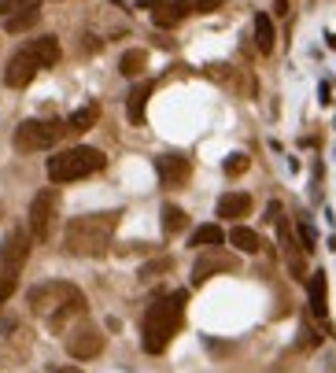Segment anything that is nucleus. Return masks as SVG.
<instances>
[{
  "mask_svg": "<svg viewBox=\"0 0 336 373\" xmlns=\"http://www.w3.org/2000/svg\"><path fill=\"white\" fill-rule=\"evenodd\" d=\"M26 303H30V311L41 314L52 329H63L71 318L85 314V295L78 292L71 281H45V285L30 288Z\"/></svg>",
  "mask_w": 336,
  "mask_h": 373,
  "instance_id": "f257e3e1",
  "label": "nucleus"
},
{
  "mask_svg": "<svg viewBox=\"0 0 336 373\" xmlns=\"http://www.w3.org/2000/svg\"><path fill=\"white\" fill-rule=\"evenodd\" d=\"M185 303H189V292L177 288L170 295H163V300H155L145 314V351L148 355H163L170 340L177 337L181 321H185Z\"/></svg>",
  "mask_w": 336,
  "mask_h": 373,
  "instance_id": "f03ea898",
  "label": "nucleus"
},
{
  "mask_svg": "<svg viewBox=\"0 0 336 373\" xmlns=\"http://www.w3.org/2000/svg\"><path fill=\"white\" fill-rule=\"evenodd\" d=\"M119 211H100V214H78L67 222L63 248L71 255H103L111 248V237L119 229Z\"/></svg>",
  "mask_w": 336,
  "mask_h": 373,
  "instance_id": "7ed1b4c3",
  "label": "nucleus"
},
{
  "mask_svg": "<svg viewBox=\"0 0 336 373\" xmlns=\"http://www.w3.org/2000/svg\"><path fill=\"white\" fill-rule=\"evenodd\" d=\"M103 166H108V156H103L100 148L78 145V148H67V152L48 159V177L56 185H67V182H82V177L103 170Z\"/></svg>",
  "mask_w": 336,
  "mask_h": 373,
  "instance_id": "20e7f679",
  "label": "nucleus"
},
{
  "mask_svg": "<svg viewBox=\"0 0 336 373\" xmlns=\"http://www.w3.org/2000/svg\"><path fill=\"white\" fill-rule=\"evenodd\" d=\"M63 133H67V122H59V119H26L15 130V152H26V156L30 152H45Z\"/></svg>",
  "mask_w": 336,
  "mask_h": 373,
  "instance_id": "39448f33",
  "label": "nucleus"
},
{
  "mask_svg": "<svg viewBox=\"0 0 336 373\" xmlns=\"http://www.w3.org/2000/svg\"><path fill=\"white\" fill-rule=\"evenodd\" d=\"M56 207H59V192L56 189H41L30 200V237L34 240H48L52 222H56Z\"/></svg>",
  "mask_w": 336,
  "mask_h": 373,
  "instance_id": "423d86ee",
  "label": "nucleus"
},
{
  "mask_svg": "<svg viewBox=\"0 0 336 373\" xmlns=\"http://www.w3.org/2000/svg\"><path fill=\"white\" fill-rule=\"evenodd\" d=\"M30 244H34V237L26 233L22 226H15L4 237V244H0V266H4L8 274H19V270L26 266V259H30Z\"/></svg>",
  "mask_w": 336,
  "mask_h": 373,
  "instance_id": "0eeeda50",
  "label": "nucleus"
},
{
  "mask_svg": "<svg viewBox=\"0 0 336 373\" xmlns=\"http://www.w3.org/2000/svg\"><path fill=\"white\" fill-rule=\"evenodd\" d=\"M41 71V63H37L34 56H30V48H22V52H15L8 59V67H4V82L11 85V89H26L34 82V74Z\"/></svg>",
  "mask_w": 336,
  "mask_h": 373,
  "instance_id": "6e6552de",
  "label": "nucleus"
},
{
  "mask_svg": "<svg viewBox=\"0 0 336 373\" xmlns=\"http://www.w3.org/2000/svg\"><path fill=\"white\" fill-rule=\"evenodd\" d=\"M222 270H237V259L226 251H218V248H207L196 266H192V285H203L207 277H214V274H222Z\"/></svg>",
  "mask_w": 336,
  "mask_h": 373,
  "instance_id": "1a4fd4ad",
  "label": "nucleus"
},
{
  "mask_svg": "<svg viewBox=\"0 0 336 373\" xmlns=\"http://www.w3.org/2000/svg\"><path fill=\"white\" fill-rule=\"evenodd\" d=\"M155 170H159V182L166 185V189H177V185H185L189 182V174H192V163L185 159V156H159L155 159Z\"/></svg>",
  "mask_w": 336,
  "mask_h": 373,
  "instance_id": "9d476101",
  "label": "nucleus"
},
{
  "mask_svg": "<svg viewBox=\"0 0 336 373\" xmlns=\"http://www.w3.org/2000/svg\"><path fill=\"white\" fill-rule=\"evenodd\" d=\"M67 351H71V358H96L103 351V332L93 329V326L71 332V337H67Z\"/></svg>",
  "mask_w": 336,
  "mask_h": 373,
  "instance_id": "9b49d317",
  "label": "nucleus"
},
{
  "mask_svg": "<svg viewBox=\"0 0 336 373\" xmlns=\"http://www.w3.org/2000/svg\"><path fill=\"white\" fill-rule=\"evenodd\" d=\"M307 300H310V314L314 318H326L329 311V281H326V270H314L307 277Z\"/></svg>",
  "mask_w": 336,
  "mask_h": 373,
  "instance_id": "f8f14e48",
  "label": "nucleus"
},
{
  "mask_svg": "<svg viewBox=\"0 0 336 373\" xmlns=\"http://www.w3.org/2000/svg\"><path fill=\"white\" fill-rule=\"evenodd\" d=\"M152 89H155L152 82H137L133 93H129V100H126V115H129V122H133V126L145 122V104H148Z\"/></svg>",
  "mask_w": 336,
  "mask_h": 373,
  "instance_id": "ddd939ff",
  "label": "nucleus"
},
{
  "mask_svg": "<svg viewBox=\"0 0 336 373\" xmlns=\"http://www.w3.org/2000/svg\"><path fill=\"white\" fill-rule=\"evenodd\" d=\"M26 48H30V56L41 63V67H56V63H59V41H56V37H48V34L37 37V41H30Z\"/></svg>",
  "mask_w": 336,
  "mask_h": 373,
  "instance_id": "4468645a",
  "label": "nucleus"
},
{
  "mask_svg": "<svg viewBox=\"0 0 336 373\" xmlns=\"http://www.w3.org/2000/svg\"><path fill=\"white\" fill-rule=\"evenodd\" d=\"M251 211V196L248 192H226L218 200V218H244Z\"/></svg>",
  "mask_w": 336,
  "mask_h": 373,
  "instance_id": "2eb2a0df",
  "label": "nucleus"
},
{
  "mask_svg": "<svg viewBox=\"0 0 336 373\" xmlns=\"http://www.w3.org/2000/svg\"><path fill=\"white\" fill-rule=\"evenodd\" d=\"M229 244H233L237 251H244V255L263 251V240H258V233H255V229H248V226H233V229H229Z\"/></svg>",
  "mask_w": 336,
  "mask_h": 373,
  "instance_id": "dca6fc26",
  "label": "nucleus"
},
{
  "mask_svg": "<svg viewBox=\"0 0 336 373\" xmlns=\"http://www.w3.org/2000/svg\"><path fill=\"white\" fill-rule=\"evenodd\" d=\"M274 41H277V37H274V22H270L266 11H258V15H255V48L263 56H270V52H274Z\"/></svg>",
  "mask_w": 336,
  "mask_h": 373,
  "instance_id": "f3484780",
  "label": "nucleus"
},
{
  "mask_svg": "<svg viewBox=\"0 0 336 373\" xmlns=\"http://www.w3.org/2000/svg\"><path fill=\"white\" fill-rule=\"evenodd\" d=\"M100 119V104H85V108H78L71 119H67V133H85V130H93Z\"/></svg>",
  "mask_w": 336,
  "mask_h": 373,
  "instance_id": "a211bd4d",
  "label": "nucleus"
},
{
  "mask_svg": "<svg viewBox=\"0 0 336 373\" xmlns=\"http://www.w3.org/2000/svg\"><path fill=\"white\" fill-rule=\"evenodd\" d=\"M226 0H174V8H177V15L185 19V15H211V11H218Z\"/></svg>",
  "mask_w": 336,
  "mask_h": 373,
  "instance_id": "6ab92c4d",
  "label": "nucleus"
},
{
  "mask_svg": "<svg viewBox=\"0 0 336 373\" xmlns=\"http://www.w3.org/2000/svg\"><path fill=\"white\" fill-rule=\"evenodd\" d=\"M37 19H41V4H37V8H26V11H19V15H8L4 30H8V34H22V30L37 27Z\"/></svg>",
  "mask_w": 336,
  "mask_h": 373,
  "instance_id": "aec40b11",
  "label": "nucleus"
},
{
  "mask_svg": "<svg viewBox=\"0 0 336 373\" xmlns=\"http://www.w3.org/2000/svg\"><path fill=\"white\" fill-rule=\"evenodd\" d=\"M145 67H148V52H145V48H129V52L119 59V71L126 74V78H137Z\"/></svg>",
  "mask_w": 336,
  "mask_h": 373,
  "instance_id": "412c9836",
  "label": "nucleus"
},
{
  "mask_svg": "<svg viewBox=\"0 0 336 373\" xmlns=\"http://www.w3.org/2000/svg\"><path fill=\"white\" fill-rule=\"evenodd\" d=\"M185 226H189V214L181 211L177 203H166V207H163V233L174 237V233H181Z\"/></svg>",
  "mask_w": 336,
  "mask_h": 373,
  "instance_id": "4be33fe9",
  "label": "nucleus"
},
{
  "mask_svg": "<svg viewBox=\"0 0 336 373\" xmlns=\"http://www.w3.org/2000/svg\"><path fill=\"white\" fill-rule=\"evenodd\" d=\"M226 240V233H222V226H200L196 233L189 237V244L192 248H218V244Z\"/></svg>",
  "mask_w": 336,
  "mask_h": 373,
  "instance_id": "5701e85b",
  "label": "nucleus"
},
{
  "mask_svg": "<svg viewBox=\"0 0 336 373\" xmlns=\"http://www.w3.org/2000/svg\"><path fill=\"white\" fill-rule=\"evenodd\" d=\"M152 22H155V27H163V30H174L177 22H181V15H177L174 4H159V8L152 11Z\"/></svg>",
  "mask_w": 336,
  "mask_h": 373,
  "instance_id": "b1692460",
  "label": "nucleus"
},
{
  "mask_svg": "<svg viewBox=\"0 0 336 373\" xmlns=\"http://www.w3.org/2000/svg\"><path fill=\"white\" fill-rule=\"evenodd\" d=\"M174 266V259H170V255H163V259H152V263H145V266H140V277H145V281H152L155 274H166V270H170Z\"/></svg>",
  "mask_w": 336,
  "mask_h": 373,
  "instance_id": "393cba45",
  "label": "nucleus"
},
{
  "mask_svg": "<svg viewBox=\"0 0 336 373\" xmlns=\"http://www.w3.org/2000/svg\"><path fill=\"white\" fill-rule=\"evenodd\" d=\"M19 285V274H8V270H0V307L11 300V292Z\"/></svg>",
  "mask_w": 336,
  "mask_h": 373,
  "instance_id": "a878e982",
  "label": "nucleus"
},
{
  "mask_svg": "<svg viewBox=\"0 0 336 373\" xmlns=\"http://www.w3.org/2000/svg\"><path fill=\"white\" fill-rule=\"evenodd\" d=\"M41 0H0V11L4 15H19V11H26V8H37Z\"/></svg>",
  "mask_w": 336,
  "mask_h": 373,
  "instance_id": "bb28decb",
  "label": "nucleus"
},
{
  "mask_svg": "<svg viewBox=\"0 0 336 373\" xmlns=\"http://www.w3.org/2000/svg\"><path fill=\"white\" fill-rule=\"evenodd\" d=\"M244 170H248V156H244V152H233V156L226 159V174L237 177V174H244Z\"/></svg>",
  "mask_w": 336,
  "mask_h": 373,
  "instance_id": "cd10ccee",
  "label": "nucleus"
},
{
  "mask_svg": "<svg viewBox=\"0 0 336 373\" xmlns=\"http://www.w3.org/2000/svg\"><path fill=\"white\" fill-rule=\"evenodd\" d=\"M295 226H300V248H303V251H314L318 237H314V229L307 226V218H300V222H295Z\"/></svg>",
  "mask_w": 336,
  "mask_h": 373,
  "instance_id": "c85d7f7f",
  "label": "nucleus"
},
{
  "mask_svg": "<svg viewBox=\"0 0 336 373\" xmlns=\"http://www.w3.org/2000/svg\"><path fill=\"white\" fill-rule=\"evenodd\" d=\"M274 11L284 19V15H288V0H274Z\"/></svg>",
  "mask_w": 336,
  "mask_h": 373,
  "instance_id": "c756f323",
  "label": "nucleus"
},
{
  "mask_svg": "<svg viewBox=\"0 0 336 373\" xmlns=\"http://www.w3.org/2000/svg\"><path fill=\"white\" fill-rule=\"evenodd\" d=\"M52 373H82L78 366H52Z\"/></svg>",
  "mask_w": 336,
  "mask_h": 373,
  "instance_id": "7c9ffc66",
  "label": "nucleus"
}]
</instances>
